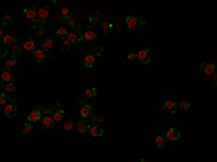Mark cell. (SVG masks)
Returning a JSON list of instances; mask_svg holds the SVG:
<instances>
[{
  "mask_svg": "<svg viewBox=\"0 0 217 162\" xmlns=\"http://www.w3.org/2000/svg\"><path fill=\"white\" fill-rule=\"evenodd\" d=\"M3 113L7 119H13L18 114V106H16V100H12V103H9L7 106H5Z\"/></svg>",
  "mask_w": 217,
  "mask_h": 162,
  "instance_id": "1",
  "label": "cell"
},
{
  "mask_svg": "<svg viewBox=\"0 0 217 162\" xmlns=\"http://www.w3.org/2000/svg\"><path fill=\"white\" fill-rule=\"evenodd\" d=\"M201 71L205 75H213L216 72V64L213 61H205V62H201Z\"/></svg>",
  "mask_w": 217,
  "mask_h": 162,
  "instance_id": "2",
  "label": "cell"
},
{
  "mask_svg": "<svg viewBox=\"0 0 217 162\" xmlns=\"http://www.w3.org/2000/svg\"><path fill=\"white\" fill-rule=\"evenodd\" d=\"M138 59L142 64H149L151 62V49L149 48H143L138 52Z\"/></svg>",
  "mask_w": 217,
  "mask_h": 162,
  "instance_id": "3",
  "label": "cell"
},
{
  "mask_svg": "<svg viewBox=\"0 0 217 162\" xmlns=\"http://www.w3.org/2000/svg\"><path fill=\"white\" fill-rule=\"evenodd\" d=\"M42 120V111L39 109H32L28 114V122L31 123H36V122H41Z\"/></svg>",
  "mask_w": 217,
  "mask_h": 162,
  "instance_id": "4",
  "label": "cell"
},
{
  "mask_svg": "<svg viewBox=\"0 0 217 162\" xmlns=\"http://www.w3.org/2000/svg\"><path fill=\"white\" fill-rule=\"evenodd\" d=\"M67 39L71 42V44H78V42H81L83 39H84V33L81 32H70L68 33V36H67Z\"/></svg>",
  "mask_w": 217,
  "mask_h": 162,
  "instance_id": "5",
  "label": "cell"
},
{
  "mask_svg": "<svg viewBox=\"0 0 217 162\" xmlns=\"http://www.w3.org/2000/svg\"><path fill=\"white\" fill-rule=\"evenodd\" d=\"M45 58H46V54L42 48H36V49L32 52V59L35 62H42Z\"/></svg>",
  "mask_w": 217,
  "mask_h": 162,
  "instance_id": "6",
  "label": "cell"
},
{
  "mask_svg": "<svg viewBox=\"0 0 217 162\" xmlns=\"http://www.w3.org/2000/svg\"><path fill=\"white\" fill-rule=\"evenodd\" d=\"M84 39L86 41H94V39H97V31H96V28L94 26H88L86 29V32H84Z\"/></svg>",
  "mask_w": 217,
  "mask_h": 162,
  "instance_id": "7",
  "label": "cell"
},
{
  "mask_svg": "<svg viewBox=\"0 0 217 162\" xmlns=\"http://www.w3.org/2000/svg\"><path fill=\"white\" fill-rule=\"evenodd\" d=\"M49 15H51V9H49V6H44L38 10V19H39V22H46V19H48Z\"/></svg>",
  "mask_w": 217,
  "mask_h": 162,
  "instance_id": "8",
  "label": "cell"
},
{
  "mask_svg": "<svg viewBox=\"0 0 217 162\" xmlns=\"http://www.w3.org/2000/svg\"><path fill=\"white\" fill-rule=\"evenodd\" d=\"M165 137L166 141H178L181 137V132L178 129H169L165 132Z\"/></svg>",
  "mask_w": 217,
  "mask_h": 162,
  "instance_id": "9",
  "label": "cell"
},
{
  "mask_svg": "<svg viewBox=\"0 0 217 162\" xmlns=\"http://www.w3.org/2000/svg\"><path fill=\"white\" fill-rule=\"evenodd\" d=\"M23 15L26 16L28 19H31L32 22L38 19V10L35 9V7H26V9H23Z\"/></svg>",
  "mask_w": 217,
  "mask_h": 162,
  "instance_id": "10",
  "label": "cell"
},
{
  "mask_svg": "<svg viewBox=\"0 0 217 162\" xmlns=\"http://www.w3.org/2000/svg\"><path fill=\"white\" fill-rule=\"evenodd\" d=\"M22 48L23 51H28V52H33L36 48H35V41L32 38H26L23 42H22Z\"/></svg>",
  "mask_w": 217,
  "mask_h": 162,
  "instance_id": "11",
  "label": "cell"
},
{
  "mask_svg": "<svg viewBox=\"0 0 217 162\" xmlns=\"http://www.w3.org/2000/svg\"><path fill=\"white\" fill-rule=\"evenodd\" d=\"M41 122H42V126H44L45 129H52L54 126H55V120H54L52 114H49V116H44Z\"/></svg>",
  "mask_w": 217,
  "mask_h": 162,
  "instance_id": "12",
  "label": "cell"
},
{
  "mask_svg": "<svg viewBox=\"0 0 217 162\" xmlns=\"http://www.w3.org/2000/svg\"><path fill=\"white\" fill-rule=\"evenodd\" d=\"M3 44L9 46H13L18 44V36L16 35H12V33H7L6 36L3 38Z\"/></svg>",
  "mask_w": 217,
  "mask_h": 162,
  "instance_id": "13",
  "label": "cell"
},
{
  "mask_svg": "<svg viewBox=\"0 0 217 162\" xmlns=\"http://www.w3.org/2000/svg\"><path fill=\"white\" fill-rule=\"evenodd\" d=\"M13 81V75L9 70H3L2 71V85L7 84V83H12Z\"/></svg>",
  "mask_w": 217,
  "mask_h": 162,
  "instance_id": "14",
  "label": "cell"
},
{
  "mask_svg": "<svg viewBox=\"0 0 217 162\" xmlns=\"http://www.w3.org/2000/svg\"><path fill=\"white\" fill-rule=\"evenodd\" d=\"M65 20V23H68V26H71V28H74L75 31L78 29L80 31V23H78V18L77 16H68Z\"/></svg>",
  "mask_w": 217,
  "mask_h": 162,
  "instance_id": "15",
  "label": "cell"
},
{
  "mask_svg": "<svg viewBox=\"0 0 217 162\" xmlns=\"http://www.w3.org/2000/svg\"><path fill=\"white\" fill-rule=\"evenodd\" d=\"M93 113V107L90 104H84L83 107H81V110H80V116L83 117V119H87V117H90Z\"/></svg>",
  "mask_w": 217,
  "mask_h": 162,
  "instance_id": "16",
  "label": "cell"
},
{
  "mask_svg": "<svg viewBox=\"0 0 217 162\" xmlns=\"http://www.w3.org/2000/svg\"><path fill=\"white\" fill-rule=\"evenodd\" d=\"M126 25H127L129 29L133 31V29H136V28L139 26V20L136 19L135 16H127V18H126Z\"/></svg>",
  "mask_w": 217,
  "mask_h": 162,
  "instance_id": "17",
  "label": "cell"
},
{
  "mask_svg": "<svg viewBox=\"0 0 217 162\" xmlns=\"http://www.w3.org/2000/svg\"><path fill=\"white\" fill-rule=\"evenodd\" d=\"M88 132H90V135L94 137H101L104 135V132H103V129H101L100 126H90Z\"/></svg>",
  "mask_w": 217,
  "mask_h": 162,
  "instance_id": "18",
  "label": "cell"
},
{
  "mask_svg": "<svg viewBox=\"0 0 217 162\" xmlns=\"http://www.w3.org/2000/svg\"><path fill=\"white\" fill-rule=\"evenodd\" d=\"M164 109L168 111H171V113H175L178 109V103L175 101H172V100H168V101H165L164 103Z\"/></svg>",
  "mask_w": 217,
  "mask_h": 162,
  "instance_id": "19",
  "label": "cell"
},
{
  "mask_svg": "<svg viewBox=\"0 0 217 162\" xmlns=\"http://www.w3.org/2000/svg\"><path fill=\"white\" fill-rule=\"evenodd\" d=\"M77 129H78L80 133H86L87 130L90 129V123L87 122L86 119L84 120H81V122H78V124H77Z\"/></svg>",
  "mask_w": 217,
  "mask_h": 162,
  "instance_id": "20",
  "label": "cell"
},
{
  "mask_svg": "<svg viewBox=\"0 0 217 162\" xmlns=\"http://www.w3.org/2000/svg\"><path fill=\"white\" fill-rule=\"evenodd\" d=\"M52 46H54V39L52 38H46V39H44V42H42V49L44 51H51L52 49Z\"/></svg>",
  "mask_w": 217,
  "mask_h": 162,
  "instance_id": "21",
  "label": "cell"
},
{
  "mask_svg": "<svg viewBox=\"0 0 217 162\" xmlns=\"http://www.w3.org/2000/svg\"><path fill=\"white\" fill-rule=\"evenodd\" d=\"M5 65H6L7 70H10V68H13V67H16L18 65V59H16V57L15 55H10L9 58L6 59V62H5Z\"/></svg>",
  "mask_w": 217,
  "mask_h": 162,
  "instance_id": "22",
  "label": "cell"
},
{
  "mask_svg": "<svg viewBox=\"0 0 217 162\" xmlns=\"http://www.w3.org/2000/svg\"><path fill=\"white\" fill-rule=\"evenodd\" d=\"M96 62V55H87L86 58H84V65H86L87 68H91L93 65Z\"/></svg>",
  "mask_w": 217,
  "mask_h": 162,
  "instance_id": "23",
  "label": "cell"
},
{
  "mask_svg": "<svg viewBox=\"0 0 217 162\" xmlns=\"http://www.w3.org/2000/svg\"><path fill=\"white\" fill-rule=\"evenodd\" d=\"M9 103H12L10 96H9L7 93H2V96H0V104H2V106H7Z\"/></svg>",
  "mask_w": 217,
  "mask_h": 162,
  "instance_id": "24",
  "label": "cell"
},
{
  "mask_svg": "<svg viewBox=\"0 0 217 162\" xmlns=\"http://www.w3.org/2000/svg\"><path fill=\"white\" fill-rule=\"evenodd\" d=\"M64 114H65V110H62V109H59V110L54 111V113H52V117H54V120H55V123H57V122H59V120L64 117Z\"/></svg>",
  "mask_w": 217,
  "mask_h": 162,
  "instance_id": "25",
  "label": "cell"
},
{
  "mask_svg": "<svg viewBox=\"0 0 217 162\" xmlns=\"http://www.w3.org/2000/svg\"><path fill=\"white\" fill-rule=\"evenodd\" d=\"M165 142H166L165 135H159V136H156V139H155V145H156L158 148H162V146L165 145Z\"/></svg>",
  "mask_w": 217,
  "mask_h": 162,
  "instance_id": "26",
  "label": "cell"
},
{
  "mask_svg": "<svg viewBox=\"0 0 217 162\" xmlns=\"http://www.w3.org/2000/svg\"><path fill=\"white\" fill-rule=\"evenodd\" d=\"M103 122V116L101 114H96V116H91V124L93 126H100Z\"/></svg>",
  "mask_w": 217,
  "mask_h": 162,
  "instance_id": "27",
  "label": "cell"
},
{
  "mask_svg": "<svg viewBox=\"0 0 217 162\" xmlns=\"http://www.w3.org/2000/svg\"><path fill=\"white\" fill-rule=\"evenodd\" d=\"M68 31H67V28H58V31H57V35H58V38H62V39H65L67 36H68Z\"/></svg>",
  "mask_w": 217,
  "mask_h": 162,
  "instance_id": "28",
  "label": "cell"
},
{
  "mask_svg": "<svg viewBox=\"0 0 217 162\" xmlns=\"http://www.w3.org/2000/svg\"><path fill=\"white\" fill-rule=\"evenodd\" d=\"M96 96H97V90H96V88H91V90H90V88H88V90H86L84 91V98H91V97H96Z\"/></svg>",
  "mask_w": 217,
  "mask_h": 162,
  "instance_id": "29",
  "label": "cell"
},
{
  "mask_svg": "<svg viewBox=\"0 0 217 162\" xmlns=\"http://www.w3.org/2000/svg\"><path fill=\"white\" fill-rule=\"evenodd\" d=\"M70 48H71V42L65 38L64 41H62V44H61V51H62V52H68V51H70Z\"/></svg>",
  "mask_w": 217,
  "mask_h": 162,
  "instance_id": "30",
  "label": "cell"
},
{
  "mask_svg": "<svg viewBox=\"0 0 217 162\" xmlns=\"http://www.w3.org/2000/svg\"><path fill=\"white\" fill-rule=\"evenodd\" d=\"M32 130H33V123H31V122H26V123L23 124V133H25V135H29Z\"/></svg>",
  "mask_w": 217,
  "mask_h": 162,
  "instance_id": "31",
  "label": "cell"
},
{
  "mask_svg": "<svg viewBox=\"0 0 217 162\" xmlns=\"http://www.w3.org/2000/svg\"><path fill=\"white\" fill-rule=\"evenodd\" d=\"M2 87H3V90L6 91V93H13V91L16 90V87H15L13 83H7V84L2 85Z\"/></svg>",
  "mask_w": 217,
  "mask_h": 162,
  "instance_id": "32",
  "label": "cell"
},
{
  "mask_svg": "<svg viewBox=\"0 0 217 162\" xmlns=\"http://www.w3.org/2000/svg\"><path fill=\"white\" fill-rule=\"evenodd\" d=\"M100 28H101V31H103V33H109V31L112 29V23H107V22H103V23L100 25Z\"/></svg>",
  "mask_w": 217,
  "mask_h": 162,
  "instance_id": "33",
  "label": "cell"
},
{
  "mask_svg": "<svg viewBox=\"0 0 217 162\" xmlns=\"http://www.w3.org/2000/svg\"><path fill=\"white\" fill-rule=\"evenodd\" d=\"M10 49H12V55H18L23 48H22V45H19V44H16V45H13V46H10Z\"/></svg>",
  "mask_w": 217,
  "mask_h": 162,
  "instance_id": "34",
  "label": "cell"
},
{
  "mask_svg": "<svg viewBox=\"0 0 217 162\" xmlns=\"http://www.w3.org/2000/svg\"><path fill=\"white\" fill-rule=\"evenodd\" d=\"M178 109L188 110V109H190V103H188V101H181V103H178Z\"/></svg>",
  "mask_w": 217,
  "mask_h": 162,
  "instance_id": "35",
  "label": "cell"
},
{
  "mask_svg": "<svg viewBox=\"0 0 217 162\" xmlns=\"http://www.w3.org/2000/svg\"><path fill=\"white\" fill-rule=\"evenodd\" d=\"M12 22H13V19H12V16H9V15H6V16L3 18V25H12Z\"/></svg>",
  "mask_w": 217,
  "mask_h": 162,
  "instance_id": "36",
  "label": "cell"
},
{
  "mask_svg": "<svg viewBox=\"0 0 217 162\" xmlns=\"http://www.w3.org/2000/svg\"><path fill=\"white\" fill-rule=\"evenodd\" d=\"M42 35H45V29H44V28H39V29H36V32H35V36H36V38H42Z\"/></svg>",
  "mask_w": 217,
  "mask_h": 162,
  "instance_id": "37",
  "label": "cell"
},
{
  "mask_svg": "<svg viewBox=\"0 0 217 162\" xmlns=\"http://www.w3.org/2000/svg\"><path fill=\"white\" fill-rule=\"evenodd\" d=\"M68 12H70V10H68V7H64V9L61 10L62 16H64V19H67V18H68Z\"/></svg>",
  "mask_w": 217,
  "mask_h": 162,
  "instance_id": "38",
  "label": "cell"
},
{
  "mask_svg": "<svg viewBox=\"0 0 217 162\" xmlns=\"http://www.w3.org/2000/svg\"><path fill=\"white\" fill-rule=\"evenodd\" d=\"M64 129H65V130L72 129V124H71V122H68V123H65V124H64Z\"/></svg>",
  "mask_w": 217,
  "mask_h": 162,
  "instance_id": "39",
  "label": "cell"
},
{
  "mask_svg": "<svg viewBox=\"0 0 217 162\" xmlns=\"http://www.w3.org/2000/svg\"><path fill=\"white\" fill-rule=\"evenodd\" d=\"M135 58H138V55H136V54H133V52H132V54H129V55H127V59H135Z\"/></svg>",
  "mask_w": 217,
  "mask_h": 162,
  "instance_id": "40",
  "label": "cell"
},
{
  "mask_svg": "<svg viewBox=\"0 0 217 162\" xmlns=\"http://www.w3.org/2000/svg\"><path fill=\"white\" fill-rule=\"evenodd\" d=\"M101 54H103V48L97 46V48H96V55H101Z\"/></svg>",
  "mask_w": 217,
  "mask_h": 162,
  "instance_id": "41",
  "label": "cell"
},
{
  "mask_svg": "<svg viewBox=\"0 0 217 162\" xmlns=\"http://www.w3.org/2000/svg\"><path fill=\"white\" fill-rule=\"evenodd\" d=\"M59 103H61L59 100H57V101H54V103H52V106H51V109H55V107H58V106H59Z\"/></svg>",
  "mask_w": 217,
  "mask_h": 162,
  "instance_id": "42",
  "label": "cell"
},
{
  "mask_svg": "<svg viewBox=\"0 0 217 162\" xmlns=\"http://www.w3.org/2000/svg\"><path fill=\"white\" fill-rule=\"evenodd\" d=\"M213 85H217V74H213Z\"/></svg>",
  "mask_w": 217,
  "mask_h": 162,
  "instance_id": "43",
  "label": "cell"
},
{
  "mask_svg": "<svg viewBox=\"0 0 217 162\" xmlns=\"http://www.w3.org/2000/svg\"><path fill=\"white\" fill-rule=\"evenodd\" d=\"M5 57H6V49L2 48V58H5Z\"/></svg>",
  "mask_w": 217,
  "mask_h": 162,
  "instance_id": "44",
  "label": "cell"
},
{
  "mask_svg": "<svg viewBox=\"0 0 217 162\" xmlns=\"http://www.w3.org/2000/svg\"><path fill=\"white\" fill-rule=\"evenodd\" d=\"M140 162H151V161H148V159H142Z\"/></svg>",
  "mask_w": 217,
  "mask_h": 162,
  "instance_id": "45",
  "label": "cell"
},
{
  "mask_svg": "<svg viewBox=\"0 0 217 162\" xmlns=\"http://www.w3.org/2000/svg\"><path fill=\"white\" fill-rule=\"evenodd\" d=\"M216 74H217V70H216Z\"/></svg>",
  "mask_w": 217,
  "mask_h": 162,
  "instance_id": "46",
  "label": "cell"
}]
</instances>
